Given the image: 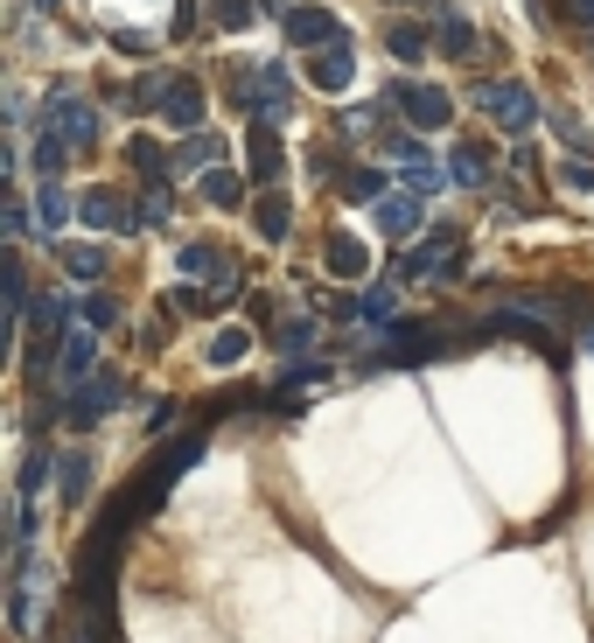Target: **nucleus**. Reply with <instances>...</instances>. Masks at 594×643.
Instances as JSON below:
<instances>
[{
  "label": "nucleus",
  "mask_w": 594,
  "mask_h": 643,
  "mask_svg": "<svg viewBox=\"0 0 594 643\" xmlns=\"http://www.w3.org/2000/svg\"><path fill=\"white\" fill-rule=\"evenodd\" d=\"M120 406H126V377L99 371V377H85V385L64 399V427H99L105 413H120Z\"/></svg>",
  "instance_id": "5"
},
{
  "label": "nucleus",
  "mask_w": 594,
  "mask_h": 643,
  "mask_svg": "<svg viewBox=\"0 0 594 643\" xmlns=\"http://www.w3.org/2000/svg\"><path fill=\"white\" fill-rule=\"evenodd\" d=\"M155 112L176 126V134H203L210 99H203V84L189 78V70H161V99H155Z\"/></svg>",
  "instance_id": "4"
},
{
  "label": "nucleus",
  "mask_w": 594,
  "mask_h": 643,
  "mask_svg": "<svg viewBox=\"0 0 594 643\" xmlns=\"http://www.w3.org/2000/svg\"><path fill=\"white\" fill-rule=\"evenodd\" d=\"M350 78H357V43H350V35L309 56V84L315 91H350Z\"/></svg>",
  "instance_id": "9"
},
{
  "label": "nucleus",
  "mask_w": 594,
  "mask_h": 643,
  "mask_svg": "<svg viewBox=\"0 0 594 643\" xmlns=\"http://www.w3.org/2000/svg\"><path fill=\"white\" fill-rule=\"evenodd\" d=\"M35 217L49 224V238L64 232V217H70V196H64V182H43V189H35Z\"/></svg>",
  "instance_id": "25"
},
{
  "label": "nucleus",
  "mask_w": 594,
  "mask_h": 643,
  "mask_svg": "<svg viewBox=\"0 0 594 643\" xmlns=\"http://www.w3.org/2000/svg\"><path fill=\"white\" fill-rule=\"evenodd\" d=\"M385 49L399 56V64H427L434 29H427V22H413V14H392V22H385Z\"/></svg>",
  "instance_id": "15"
},
{
  "label": "nucleus",
  "mask_w": 594,
  "mask_h": 643,
  "mask_svg": "<svg viewBox=\"0 0 594 643\" xmlns=\"http://www.w3.org/2000/svg\"><path fill=\"white\" fill-rule=\"evenodd\" d=\"M392 8H406V0H392Z\"/></svg>",
  "instance_id": "34"
},
{
  "label": "nucleus",
  "mask_w": 594,
  "mask_h": 643,
  "mask_svg": "<svg viewBox=\"0 0 594 643\" xmlns=\"http://www.w3.org/2000/svg\"><path fill=\"white\" fill-rule=\"evenodd\" d=\"M245 176H253L259 196H266V189H280V176H287V140H280V126H266V120L245 126Z\"/></svg>",
  "instance_id": "6"
},
{
  "label": "nucleus",
  "mask_w": 594,
  "mask_h": 643,
  "mask_svg": "<svg viewBox=\"0 0 594 643\" xmlns=\"http://www.w3.org/2000/svg\"><path fill=\"white\" fill-rule=\"evenodd\" d=\"M49 134L64 140L70 155H91V147H99V105H85L70 84H56L49 91Z\"/></svg>",
  "instance_id": "3"
},
{
  "label": "nucleus",
  "mask_w": 594,
  "mask_h": 643,
  "mask_svg": "<svg viewBox=\"0 0 594 643\" xmlns=\"http://www.w3.org/2000/svg\"><path fill=\"white\" fill-rule=\"evenodd\" d=\"M385 112H399L413 134H440L455 120V99L440 84H419V78H385Z\"/></svg>",
  "instance_id": "1"
},
{
  "label": "nucleus",
  "mask_w": 594,
  "mask_h": 643,
  "mask_svg": "<svg viewBox=\"0 0 594 643\" xmlns=\"http://www.w3.org/2000/svg\"><path fill=\"white\" fill-rule=\"evenodd\" d=\"M85 322L105 336V329H120V322H126V308H120L112 294H99V287H91V294H85Z\"/></svg>",
  "instance_id": "26"
},
{
  "label": "nucleus",
  "mask_w": 594,
  "mask_h": 643,
  "mask_svg": "<svg viewBox=\"0 0 594 643\" xmlns=\"http://www.w3.org/2000/svg\"><path fill=\"white\" fill-rule=\"evenodd\" d=\"M287 224H294V203H287L280 189H266V196L253 203V232H259L266 245H287Z\"/></svg>",
  "instance_id": "17"
},
{
  "label": "nucleus",
  "mask_w": 594,
  "mask_h": 643,
  "mask_svg": "<svg viewBox=\"0 0 594 643\" xmlns=\"http://www.w3.org/2000/svg\"><path fill=\"white\" fill-rule=\"evenodd\" d=\"M245 350H253V329H238V322H224V329L210 336V364H217V371L245 364Z\"/></svg>",
  "instance_id": "21"
},
{
  "label": "nucleus",
  "mask_w": 594,
  "mask_h": 643,
  "mask_svg": "<svg viewBox=\"0 0 594 643\" xmlns=\"http://www.w3.org/2000/svg\"><path fill=\"white\" fill-rule=\"evenodd\" d=\"M440 182H448V168H434V161H419V168H406V189H413V196H434Z\"/></svg>",
  "instance_id": "29"
},
{
  "label": "nucleus",
  "mask_w": 594,
  "mask_h": 643,
  "mask_svg": "<svg viewBox=\"0 0 594 643\" xmlns=\"http://www.w3.org/2000/svg\"><path fill=\"white\" fill-rule=\"evenodd\" d=\"M168 217H176V196H168V189H147V196L133 203V224H141V232H168Z\"/></svg>",
  "instance_id": "24"
},
{
  "label": "nucleus",
  "mask_w": 594,
  "mask_h": 643,
  "mask_svg": "<svg viewBox=\"0 0 594 643\" xmlns=\"http://www.w3.org/2000/svg\"><path fill=\"white\" fill-rule=\"evenodd\" d=\"M280 35H287V43H294V49H329V43H343V35H350V29H343L336 22V8H287L280 14Z\"/></svg>",
  "instance_id": "7"
},
{
  "label": "nucleus",
  "mask_w": 594,
  "mask_h": 643,
  "mask_svg": "<svg viewBox=\"0 0 594 643\" xmlns=\"http://www.w3.org/2000/svg\"><path fill=\"white\" fill-rule=\"evenodd\" d=\"M56 267L70 280H105V245H56Z\"/></svg>",
  "instance_id": "20"
},
{
  "label": "nucleus",
  "mask_w": 594,
  "mask_h": 643,
  "mask_svg": "<svg viewBox=\"0 0 594 643\" xmlns=\"http://www.w3.org/2000/svg\"><path fill=\"white\" fill-rule=\"evenodd\" d=\"M253 14H259V0H210V22H217L224 35H238Z\"/></svg>",
  "instance_id": "27"
},
{
  "label": "nucleus",
  "mask_w": 594,
  "mask_h": 643,
  "mask_svg": "<svg viewBox=\"0 0 594 643\" xmlns=\"http://www.w3.org/2000/svg\"><path fill=\"white\" fill-rule=\"evenodd\" d=\"M406 8H440V0H406Z\"/></svg>",
  "instance_id": "33"
},
{
  "label": "nucleus",
  "mask_w": 594,
  "mask_h": 643,
  "mask_svg": "<svg viewBox=\"0 0 594 643\" xmlns=\"http://www.w3.org/2000/svg\"><path fill=\"white\" fill-rule=\"evenodd\" d=\"M560 182L581 189V196H594V161H560Z\"/></svg>",
  "instance_id": "30"
},
{
  "label": "nucleus",
  "mask_w": 594,
  "mask_h": 643,
  "mask_svg": "<svg viewBox=\"0 0 594 643\" xmlns=\"http://www.w3.org/2000/svg\"><path fill=\"white\" fill-rule=\"evenodd\" d=\"M475 105H483L490 120L504 126V134H525L531 120H546V112H539V99H531V84H525V78H483V84H475Z\"/></svg>",
  "instance_id": "2"
},
{
  "label": "nucleus",
  "mask_w": 594,
  "mask_h": 643,
  "mask_svg": "<svg viewBox=\"0 0 594 643\" xmlns=\"http://www.w3.org/2000/svg\"><path fill=\"white\" fill-rule=\"evenodd\" d=\"M203 203H210V211H253V176H238V168L232 161H224V168H210V176H203Z\"/></svg>",
  "instance_id": "11"
},
{
  "label": "nucleus",
  "mask_w": 594,
  "mask_h": 643,
  "mask_svg": "<svg viewBox=\"0 0 594 643\" xmlns=\"http://www.w3.org/2000/svg\"><path fill=\"white\" fill-rule=\"evenodd\" d=\"M91 476H99V455H91V448H64V455H56V497L64 504H85Z\"/></svg>",
  "instance_id": "13"
},
{
  "label": "nucleus",
  "mask_w": 594,
  "mask_h": 643,
  "mask_svg": "<svg viewBox=\"0 0 594 643\" xmlns=\"http://www.w3.org/2000/svg\"><path fill=\"white\" fill-rule=\"evenodd\" d=\"M56 377H64L70 392H78L85 377H99V329H70L64 336V371H56Z\"/></svg>",
  "instance_id": "14"
},
{
  "label": "nucleus",
  "mask_w": 594,
  "mask_h": 643,
  "mask_svg": "<svg viewBox=\"0 0 594 643\" xmlns=\"http://www.w3.org/2000/svg\"><path fill=\"white\" fill-rule=\"evenodd\" d=\"M78 217L91 224V232H141V224H133V203L120 196V189H85Z\"/></svg>",
  "instance_id": "10"
},
{
  "label": "nucleus",
  "mask_w": 594,
  "mask_h": 643,
  "mask_svg": "<svg viewBox=\"0 0 594 643\" xmlns=\"http://www.w3.org/2000/svg\"><path fill=\"white\" fill-rule=\"evenodd\" d=\"M448 182L483 189V182H490V140H455V147H448Z\"/></svg>",
  "instance_id": "16"
},
{
  "label": "nucleus",
  "mask_w": 594,
  "mask_h": 643,
  "mask_svg": "<svg viewBox=\"0 0 594 643\" xmlns=\"http://www.w3.org/2000/svg\"><path fill=\"white\" fill-rule=\"evenodd\" d=\"M343 196H350V203H385L392 189H385L378 168H343Z\"/></svg>",
  "instance_id": "23"
},
{
  "label": "nucleus",
  "mask_w": 594,
  "mask_h": 643,
  "mask_svg": "<svg viewBox=\"0 0 594 643\" xmlns=\"http://www.w3.org/2000/svg\"><path fill=\"white\" fill-rule=\"evenodd\" d=\"M224 161H232V147L217 134H189V147H176V176H189V168H224Z\"/></svg>",
  "instance_id": "18"
},
{
  "label": "nucleus",
  "mask_w": 594,
  "mask_h": 643,
  "mask_svg": "<svg viewBox=\"0 0 594 643\" xmlns=\"http://www.w3.org/2000/svg\"><path fill=\"white\" fill-rule=\"evenodd\" d=\"M112 49H120V56H147V49H155V43H147L141 29H120V35H112Z\"/></svg>",
  "instance_id": "31"
},
{
  "label": "nucleus",
  "mask_w": 594,
  "mask_h": 643,
  "mask_svg": "<svg viewBox=\"0 0 594 643\" xmlns=\"http://www.w3.org/2000/svg\"><path fill=\"white\" fill-rule=\"evenodd\" d=\"M434 49H440V56H455V64H475L483 35H475V22H469L462 8H448V0H440V8H434Z\"/></svg>",
  "instance_id": "8"
},
{
  "label": "nucleus",
  "mask_w": 594,
  "mask_h": 643,
  "mask_svg": "<svg viewBox=\"0 0 594 643\" xmlns=\"http://www.w3.org/2000/svg\"><path fill=\"white\" fill-rule=\"evenodd\" d=\"M43 483H49V448L35 441V448H29V462H22V497H35Z\"/></svg>",
  "instance_id": "28"
},
{
  "label": "nucleus",
  "mask_w": 594,
  "mask_h": 643,
  "mask_svg": "<svg viewBox=\"0 0 594 643\" xmlns=\"http://www.w3.org/2000/svg\"><path fill=\"white\" fill-rule=\"evenodd\" d=\"M322 267H329L336 280H363V273H371V252H363L357 238H329V252H322Z\"/></svg>",
  "instance_id": "19"
},
{
  "label": "nucleus",
  "mask_w": 594,
  "mask_h": 643,
  "mask_svg": "<svg viewBox=\"0 0 594 643\" xmlns=\"http://www.w3.org/2000/svg\"><path fill=\"white\" fill-rule=\"evenodd\" d=\"M419 203H427V196H413V189H392V196L378 203V232H385L392 245H406V238L419 232V217H427Z\"/></svg>",
  "instance_id": "12"
},
{
  "label": "nucleus",
  "mask_w": 594,
  "mask_h": 643,
  "mask_svg": "<svg viewBox=\"0 0 594 643\" xmlns=\"http://www.w3.org/2000/svg\"><path fill=\"white\" fill-rule=\"evenodd\" d=\"M176 420H182V406L168 399V406H155V413H147V433H168V427H176Z\"/></svg>",
  "instance_id": "32"
},
{
  "label": "nucleus",
  "mask_w": 594,
  "mask_h": 643,
  "mask_svg": "<svg viewBox=\"0 0 594 643\" xmlns=\"http://www.w3.org/2000/svg\"><path fill=\"white\" fill-rule=\"evenodd\" d=\"M309 343H315V322H309V315L273 322V350H280V357H294V364H301V357H309Z\"/></svg>",
  "instance_id": "22"
}]
</instances>
